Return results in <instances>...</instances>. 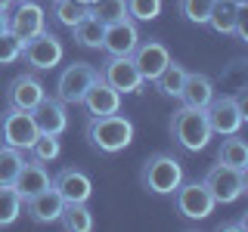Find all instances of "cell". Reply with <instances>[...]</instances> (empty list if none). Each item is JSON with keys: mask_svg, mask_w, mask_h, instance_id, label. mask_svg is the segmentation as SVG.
<instances>
[{"mask_svg": "<svg viewBox=\"0 0 248 232\" xmlns=\"http://www.w3.org/2000/svg\"><path fill=\"white\" fill-rule=\"evenodd\" d=\"M84 133H87V143L96 152L118 155L134 143L137 130H134V121L130 118H124L121 112H115V115H96V118H90Z\"/></svg>", "mask_w": 248, "mask_h": 232, "instance_id": "1", "label": "cell"}, {"mask_svg": "<svg viewBox=\"0 0 248 232\" xmlns=\"http://www.w3.org/2000/svg\"><path fill=\"white\" fill-rule=\"evenodd\" d=\"M170 136L177 139V145L186 152H202L211 143V127H208L205 108H192V105H180L170 118Z\"/></svg>", "mask_w": 248, "mask_h": 232, "instance_id": "2", "label": "cell"}, {"mask_svg": "<svg viewBox=\"0 0 248 232\" xmlns=\"http://www.w3.org/2000/svg\"><path fill=\"white\" fill-rule=\"evenodd\" d=\"M140 180L152 195H174V189L183 183V164L168 152H155L143 161Z\"/></svg>", "mask_w": 248, "mask_h": 232, "instance_id": "3", "label": "cell"}, {"mask_svg": "<svg viewBox=\"0 0 248 232\" xmlns=\"http://www.w3.org/2000/svg\"><path fill=\"white\" fill-rule=\"evenodd\" d=\"M205 118H208L211 133H217V136L239 133L242 124H245V96H230V93L214 96L205 105Z\"/></svg>", "mask_w": 248, "mask_h": 232, "instance_id": "4", "label": "cell"}, {"mask_svg": "<svg viewBox=\"0 0 248 232\" xmlns=\"http://www.w3.org/2000/svg\"><path fill=\"white\" fill-rule=\"evenodd\" d=\"M174 207H177V214L186 217V220H208V217L214 214V207H217V201L211 198V192H208V186L202 183V180H189V183H180L174 189Z\"/></svg>", "mask_w": 248, "mask_h": 232, "instance_id": "5", "label": "cell"}, {"mask_svg": "<svg viewBox=\"0 0 248 232\" xmlns=\"http://www.w3.org/2000/svg\"><path fill=\"white\" fill-rule=\"evenodd\" d=\"M202 183L208 186V192H211V198L217 201V204H232V201H239L245 195V189H248L245 170L227 167V164H220V161L208 170Z\"/></svg>", "mask_w": 248, "mask_h": 232, "instance_id": "6", "label": "cell"}, {"mask_svg": "<svg viewBox=\"0 0 248 232\" xmlns=\"http://www.w3.org/2000/svg\"><path fill=\"white\" fill-rule=\"evenodd\" d=\"M37 133H41V130H37L31 112H25V108H13V105L3 108V115H0V139H3V145H13V149H19V152H28Z\"/></svg>", "mask_w": 248, "mask_h": 232, "instance_id": "7", "label": "cell"}, {"mask_svg": "<svg viewBox=\"0 0 248 232\" xmlns=\"http://www.w3.org/2000/svg\"><path fill=\"white\" fill-rule=\"evenodd\" d=\"M62 56H65V46L46 28L41 34H34L31 41H25V46H22V59H25V65L31 72H50V68H56L62 62Z\"/></svg>", "mask_w": 248, "mask_h": 232, "instance_id": "8", "label": "cell"}, {"mask_svg": "<svg viewBox=\"0 0 248 232\" xmlns=\"http://www.w3.org/2000/svg\"><path fill=\"white\" fill-rule=\"evenodd\" d=\"M96 68L90 65V62H72V65L62 68L59 81H56V96L62 99L65 105H81L84 93L93 81H96Z\"/></svg>", "mask_w": 248, "mask_h": 232, "instance_id": "9", "label": "cell"}, {"mask_svg": "<svg viewBox=\"0 0 248 232\" xmlns=\"http://www.w3.org/2000/svg\"><path fill=\"white\" fill-rule=\"evenodd\" d=\"M99 77L108 84V87H115L124 96V93H140L146 87L143 74H140V68L134 65V59L130 56H108L103 62V68H99Z\"/></svg>", "mask_w": 248, "mask_h": 232, "instance_id": "10", "label": "cell"}, {"mask_svg": "<svg viewBox=\"0 0 248 232\" xmlns=\"http://www.w3.org/2000/svg\"><path fill=\"white\" fill-rule=\"evenodd\" d=\"M137 44H140L137 22L130 19V15H124V19H115V22H108V25H106L99 50H103L106 56H130Z\"/></svg>", "mask_w": 248, "mask_h": 232, "instance_id": "11", "label": "cell"}, {"mask_svg": "<svg viewBox=\"0 0 248 232\" xmlns=\"http://www.w3.org/2000/svg\"><path fill=\"white\" fill-rule=\"evenodd\" d=\"M130 59H134V65L140 68V74H143V81L146 84H152L155 77L161 74V68L170 62V53H168V46L161 44V41H140L134 46V53H130Z\"/></svg>", "mask_w": 248, "mask_h": 232, "instance_id": "12", "label": "cell"}, {"mask_svg": "<svg viewBox=\"0 0 248 232\" xmlns=\"http://www.w3.org/2000/svg\"><path fill=\"white\" fill-rule=\"evenodd\" d=\"M44 28H46V15H44L41 3H34V0L16 3V10L10 13V31L19 41H31V37L41 34Z\"/></svg>", "mask_w": 248, "mask_h": 232, "instance_id": "13", "label": "cell"}, {"mask_svg": "<svg viewBox=\"0 0 248 232\" xmlns=\"http://www.w3.org/2000/svg\"><path fill=\"white\" fill-rule=\"evenodd\" d=\"M31 118H34L37 130L41 133H53V136H62L68 127V108L59 96H44L41 102L31 108Z\"/></svg>", "mask_w": 248, "mask_h": 232, "instance_id": "14", "label": "cell"}, {"mask_svg": "<svg viewBox=\"0 0 248 232\" xmlns=\"http://www.w3.org/2000/svg\"><path fill=\"white\" fill-rule=\"evenodd\" d=\"M81 105L87 108L90 118H96V115H115V112H121V93L115 87H108L103 77L96 74V81H93L87 87V93H84Z\"/></svg>", "mask_w": 248, "mask_h": 232, "instance_id": "15", "label": "cell"}, {"mask_svg": "<svg viewBox=\"0 0 248 232\" xmlns=\"http://www.w3.org/2000/svg\"><path fill=\"white\" fill-rule=\"evenodd\" d=\"M53 189L62 195V201H84L87 204L93 195V183L84 170L78 167H62L56 176H53Z\"/></svg>", "mask_w": 248, "mask_h": 232, "instance_id": "16", "label": "cell"}, {"mask_svg": "<svg viewBox=\"0 0 248 232\" xmlns=\"http://www.w3.org/2000/svg\"><path fill=\"white\" fill-rule=\"evenodd\" d=\"M22 207L28 211V217H31L34 223L50 226V223H59V214H62V207H65V201H62V195L53 189V183H50L44 192H37V195L25 198V204H22Z\"/></svg>", "mask_w": 248, "mask_h": 232, "instance_id": "17", "label": "cell"}, {"mask_svg": "<svg viewBox=\"0 0 248 232\" xmlns=\"http://www.w3.org/2000/svg\"><path fill=\"white\" fill-rule=\"evenodd\" d=\"M44 96H46V90L34 74H19V77H13L10 87H6V105L25 108V112H31Z\"/></svg>", "mask_w": 248, "mask_h": 232, "instance_id": "18", "label": "cell"}, {"mask_svg": "<svg viewBox=\"0 0 248 232\" xmlns=\"http://www.w3.org/2000/svg\"><path fill=\"white\" fill-rule=\"evenodd\" d=\"M180 105H192V108H205L208 102L214 99V84L208 74L202 72H186V81H183V90H180Z\"/></svg>", "mask_w": 248, "mask_h": 232, "instance_id": "19", "label": "cell"}, {"mask_svg": "<svg viewBox=\"0 0 248 232\" xmlns=\"http://www.w3.org/2000/svg\"><path fill=\"white\" fill-rule=\"evenodd\" d=\"M53 180H50V174H46V167L41 164V161H25L22 164V170H19V176H16V189H19V195H22V201L25 198H31V195H37V192H44L46 186H50Z\"/></svg>", "mask_w": 248, "mask_h": 232, "instance_id": "20", "label": "cell"}, {"mask_svg": "<svg viewBox=\"0 0 248 232\" xmlns=\"http://www.w3.org/2000/svg\"><path fill=\"white\" fill-rule=\"evenodd\" d=\"M103 31H106V25L90 10H84V15L72 25L75 41L81 44V46H87V50H99V44H103Z\"/></svg>", "mask_w": 248, "mask_h": 232, "instance_id": "21", "label": "cell"}, {"mask_svg": "<svg viewBox=\"0 0 248 232\" xmlns=\"http://www.w3.org/2000/svg\"><path fill=\"white\" fill-rule=\"evenodd\" d=\"M217 161L227 167H236V170H248V143L239 133L223 136L220 149H217Z\"/></svg>", "mask_w": 248, "mask_h": 232, "instance_id": "22", "label": "cell"}, {"mask_svg": "<svg viewBox=\"0 0 248 232\" xmlns=\"http://www.w3.org/2000/svg\"><path fill=\"white\" fill-rule=\"evenodd\" d=\"M59 223H62V229H68V232H90L93 229V214L87 211L84 201H65V207H62V214H59Z\"/></svg>", "mask_w": 248, "mask_h": 232, "instance_id": "23", "label": "cell"}, {"mask_svg": "<svg viewBox=\"0 0 248 232\" xmlns=\"http://www.w3.org/2000/svg\"><path fill=\"white\" fill-rule=\"evenodd\" d=\"M183 81H186V68L180 65V62L170 59L152 84H155V90H158L161 96H174L177 99V96H180V90H183Z\"/></svg>", "mask_w": 248, "mask_h": 232, "instance_id": "24", "label": "cell"}, {"mask_svg": "<svg viewBox=\"0 0 248 232\" xmlns=\"http://www.w3.org/2000/svg\"><path fill=\"white\" fill-rule=\"evenodd\" d=\"M236 19H239V6L227 3V0H214L211 15H208L205 25H211L217 34H232L236 31Z\"/></svg>", "mask_w": 248, "mask_h": 232, "instance_id": "25", "label": "cell"}, {"mask_svg": "<svg viewBox=\"0 0 248 232\" xmlns=\"http://www.w3.org/2000/svg\"><path fill=\"white\" fill-rule=\"evenodd\" d=\"M22 204H25V201H22L19 189L0 183V226H13L22 217Z\"/></svg>", "mask_w": 248, "mask_h": 232, "instance_id": "26", "label": "cell"}, {"mask_svg": "<svg viewBox=\"0 0 248 232\" xmlns=\"http://www.w3.org/2000/svg\"><path fill=\"white\" fill-rule=\"evenodd\" d=\"M22 164H25V152L13 149V145H0V183L13 186L16 176H19Z\"/></svg>", "mask_w": 248, "mask_h": 232, "instance_id": "27", "label": "cell"}, {"mask_svg": "<svg viewBox=\"0 0 248 232\" xmlns=\"http://www.w3.org/2000/svg\"><path fill=\"white\" fill-rule=\"evenodd\" d=\"M28 152H31V158L41 161V164H46V161H56V158H59V152H62L59 136H53V133H37Z\"/></svg>", "mask_w": 248, "mask_h": 232, "instance_id": "28", "label": "cell"}, {"mask_svg": "<svg viewBox=\"0 0 248 232\" xmlns=\"http://www.w3.org/2000/svg\"><path fill=\"white\" fill-rule=\"evenodd\" d=\"M87 10L96 15L103 25H108V22L124 19V15H127V3H124V0H96L93 6H87Z\"/></svg>", "mask_w": 248, "mask_h": 232, "instance_id": "29", "label": "cell"}, {"mask_svg": "<svg viewBox=\"0 0 248 232\" xmlns=\"http://www.w3.org/2000/svg\"><path fill=\"white\" fill-rule=\"evenodd\" d=\"M127 3V15L134 22H152L161 15V0H124Z\"/></svg>", "mask_w": 248, "mask_h": 232, "instance_id": "30", "label": "cell"}, {"mask_svg": "<svg viewBox=\"0 0 248 232\" xmlns=\"http://www.w3.org/2000/svg\"><path fill=\"white\" fill-rule=\"evenodd\" d=\"M84 10H87V6L75 3V0H53V19H56L59 25H65V28H72L84 15Z\"/></svg>", "mask_w": 248, "mask_h": 232, "instance_id": "31", "label": "cell"}, {"mask_svg": "<svg viewBox=\"0 0 248 232\" xmlns=\"http://www.w3.org/2000/svg\"><path fill=\"white\" fill-rule=\"evenodd\" d=\"M214 0H180V15L186 22H196V25H205L208 15H211Z\"/></svg>", "mask_w": 248, "mask_h": 232, "instance_id": "32", "label": "cell"}, {"mask_svg": "<svg viewBox=\"0 0 248 232\" xmlns=\"http://www.w3.org/2000/svg\"><path fill=\"white\" fill-rule=\"evenodd\" d=\"M22 46H25V41H19V37L6 28L3 34H0V65H13L16 59H22Z\"/></svg>", "mask_w": 248, "mask_h": 232, "instance_id": "33", "label": "cell"}, {"mask_svg": "<svg viewBox=\"0 0 248 232\" xmlns=\"http://www.w3.org/2000/svg\"><path fill=\"white\" fill-rule=\"evenodd\" d=\"M6 28H10V13H6V10H0V34H3Z\"/></svg>", "mask_w": 248, "mask_h": 232, "instance_id": "34", "label": "cell"}, {"mask_svg": "<svg viewBox=\"0 0 248 232\" xmlns=\"http://www.w3.org/2000/svg\"><path fill=\"white\" fill-rule=\"evenodd\" d=\"M10 6H13V0H0V10H6V13H10Z\"/></svg>", "mask_w": 248, "mask_h": 232, "instance_id": "35", "label": "cell"}, {"mask_svg": "<svg viewBox=\"0 0 248 232\" xmlns=\"http://www.w3.org/2000/svg\"><path fill=\"white\" fill-rule=\"evenodd\" d=\"M75 3H81V6H93L96 0H75Z\"/></svg>", "mask_w": 248, "mask_h": 232, "instance_id": "36", "label": "cell"}, {"mask_svg": "<svg viewBox=\"0 0 248 232\" xmlns=\"http://www.w3.org/2000/svg\"><path fill=\"white\" fill-rule=\"evenodd\" d=\"M227 3H236V6H248V0H227Z\"/></svg>", "mask_w": 248, "mask_h": 232, "instance_id": "37", "label": "cell"}, {"mask_svg": "<svg viewBox=\"0 0 248 232\" xmlns=\"http://www.w3.org/2000/svg\"><path fill=\"white\" fill-rule=\"evenodd\" d=\"M13 3H22V0H13Z\"/></svg>", "mask_w": 248, "mask_h": 232, "instance_id": "38", "label": "cell"}]
</instances>
